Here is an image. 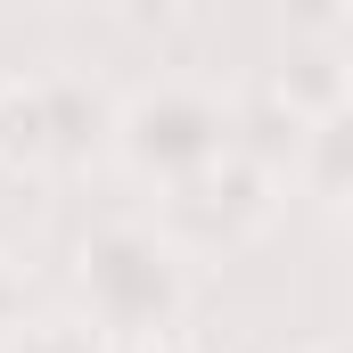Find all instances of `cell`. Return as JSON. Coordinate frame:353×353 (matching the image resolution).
I'll return each mask as SVG.
<instances>
[{
  "label": "cell",
  "mask_w": 353,
  "mask_h": 353,
  "mask_svg": "<svg viewBox=\"0 0 353 353\" xmlns=\"http://www.w3.org/2000/svg\"><path fill=\"white\" fill-rule=\"evenodd\" d=\"M0 165L50 173V132H41V90L33 83H0Z\"/></svg>",
  "instance_id": "8992f818"
},
{
  "label": "cell",
  "mask_w": 353,
  "mask_h": 353,
  "mask_svg": "<svg viewBox=\"0 0 353 353\" xmlns=\"http://www.w3.org/2000/svg\"><path fill=\"white\" fill-rule=\"evenodd\" d=\"M132 353H197V337L189 329H165V337H148V345H132Z\"/></svg>",
  "instance_id": "9c48e42d"
},
{
  "label": "cell",
  "mask_w": 353,
  "mask_h": 353,
  "mask_svg": "<svg viewBox=\"0 0 353 353\" xmlns=\"http://www.w3.org/2000/svg\"><path fill=\"white\" fill-rule=\"evenodd\" d=\"M345 107L337 115H312L304 123V140H296V157H288V173H296V189L321 205V214H337L345 205V181H353V165H345Z\"/></svg>",
  "instance_id": "5b68a950"
},
{
  "label": "cell",
  "mask_w": 353,
  "mask_h": 353,
  "mask_svg": "<svg viewBox=\"0 0 353 353\" xmlns=\"http://www.w3.org/2000/svg\"><path fill=\"white\" fill-rule=\"evenodd\" d=\"M279 189H288L279 165H255L247 148H230L222 165H205L197 181L165 189L173 214L157 230L173 239L181 255H239V247H255L271 222H279Z\"/></svg>",
  "instance_id": "3957f363"
},
{
  "label": "cell",
  "mask_w": 353,
  "mask_h": 353,
  "mask_svg": "<svg viewBox=\"0 0 353 353\" xmlns=\"http://www.w3.org/2000/svg\"><path fill=\"white\" fill-rule=\"evenodd\" d=\"M33 321V288H25V271H17V255H0V345L17 337Z\"/></svg>",
  "instance_id": "ba28073f"
},
{
  "label": "cell",
  "mask_w": 353,
  "mask_h": 353,
  "mask_svg": "<svg viewBox=\"0 0 353 353\" xmlns=\"http://www.w3.org/2000/svg\"><path fill=\"white\" fill-rule=\"evenodd\" d=\"M74 296L107 345H148L189 312V255L157 222H99L74 247Z\"/></svg>",
  "instance_id": "6da1fadb"
},
{
  "label": "cell",
  "mask_w": 353,
  "mask_h": 353,
  "mask_svg": "<svg viewBox=\"0 0 353 353\" xmlns=\"http://www.w3.org/2000/svg\"><path fill=\"white\" fill-rule=\"evenodd\" d=\"M230 148H239V107H230V90L197 83V74L140 83L132 99L107 107V157L148 189H181L205 165H222Z\"/></svg>",
  "instance_id": "7a4b0ae2"
},
{
  "label": "cell",
  "mask_w": 353,
  "mask_h": 353,
  "mask_svg": "<svg viewBox=\"0 0 353 353\" xmlns=\"http://www.w3.org/2000/svg\"><path fill=\"white\" fill-rule=\"evenodd\" d=\"M41 90V132H50V173L58 165H90L99 148H107V107L115 99H99L83 74H50Z\"/></svg>",
  "instance_id": "277c9868"
},
{
  "label": "cell",
  "mask_w": 353,
  "mask_h": 353,
  "mask_svg": "<svg viewBox=\"0 0 353 353\" xmlns=\"http://www.w3.org/2000/svg\"><path fill=\"white\" fill-rule=\"evenodd\" d=\"M0 353H115V345L90 329L83 312H33V321H25Z\"/></svg>",
  "instance_id": "52a82bcc"
}]
</instances>
